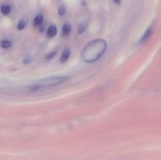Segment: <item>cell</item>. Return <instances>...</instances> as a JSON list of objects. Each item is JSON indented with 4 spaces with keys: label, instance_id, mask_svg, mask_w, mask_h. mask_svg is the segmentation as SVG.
Listing matches in <instances>:
<instances>
[{
    "label": "cell",
    "instance_id": "3",
    "mask_svg": "<svg viewBox=\"0 0 161 160\" xmlns=\"http://www.w3.org/2000/svg\"><path fill=\"white\" fill-rule=\"evenodd\" d=\"M152 33H153V28L150 27V28H149L147 30H146V31L145 32V34L142 36L141 39H140V41H139V43H144V42H146V41H147L148 39L151 37V35H152Z\"/></svg>",
    "mask_w": 161,
    "mask_h": 160
},
{
    "label": "cell",
    "instance_id": "9",
    "mask_svg": "<svg viewBox=\"0 0 161 160\" xmlns=\"http://www.w3.org/2000/svg\"><path fill=\"white\" fill-rule=\"evenodd\" d=\"M12 45V42L9 40H3L1 42V46L3 49H8Z\"/></svg>",
    "mask_w": 161,
    "mask_h": 160
},
{
    "label": "cell",
    "instance_id": "5",
    "mask_svg": "<svg viewBox=\"0 0 161 160\" xmlns=\"http://www.w3.org/2000/svg\"><path fill=\"white\" fill-rule=\"evenodd\" d=\"M57 32H58V30H57V28L54 26V25H51V26L49 27V28L47 29V35L48 37L53 38V36L56 35Z\"/></svg>",
    "mask_w": 161,
    "mask_h": 160
},
{
    "label": "cell",
    "instance_id": "11",
    "mask_svg": "<svg viewBox=\"0 0 161 160\" xmlns=\"http://www.w3.org/2000/svg\"><path fill=\"white\" fill-rule=\"evenodd\" d=\"M65 11H66V8L64 6H60L59 9H58V14L59 16H63L64 13H65Z\"/></svg>",
    "mask_w": 161,
    "mask_h": 160
},
{
    "label": "cell",
    "instance_id": "7",
    "mask_svg": "<svg viewBox=\"0 0 161 160\" xmlns=\"http://www.w3.org/2000/svg\"><path fill=\"white\" fill-rule=\"evenodd\" d=\"M42 21H43V17H42V14H38L34 19V24L36 26H39V25H40L42 23Z\"/></svg>",
    "mask_w": 161,
    "mask_h": 160
},
{
    "label": "cell",
    "instance_id": "1",
    "mask_svg": "<svg viewBox=\"0 0 161 160\" xmlns=\"http://www.w3.org/2000/svg\"><path fill=\"white\" fill-rule=\"evenodd\" d=\"M106 46V42L103 39H96L89 42L82 51V59L87 63L96 61L105 53Z\"/></svg>",
    "mask_w": 161,
    "mask_h": 160
},
{
    "label": "cell",
    "instance_id": "4",
    "mask_svg": "<svg viewBox=\"0 0 161 160\" xmlns=\"http://www.w3.org/2000/svg\"><path fill=\"white\" fill-rule=\"evenodd\" d=\"M70 54H71L70 50H69V49H65V50L63 51L62 54H61V58H60V61H61V62H65V61H67L68 60H69V56H70Z\"/></svg>",
    "mask_w": 161,
    "mask_h": 160
},
{
    "label": "cell",
    "instance_id": "10",
    "mask_svg": "<svg viewBox=\"0 0 161 160\" xmlns=\"http://www.w3.org/2000/svg\"><path fill=\"white\" fill-rule=\"evenodd\" d=\"M25 26H26V23H25V20H20V21H19L18 24H17V29L21 31V30H23L24 28H25Z\"/></svg>",
    "mask_w": 161,
    "mask_h": 160
},
{
    "label": "cell",
    "instance_id": "8",
    "mask_svg": "<svg viewBox=\"0 0 161 160\" xmlns=\"http://www.w3.org/2000/svg\"><path fill=\"white\" fill-rule=\"evenodd\" d=\"M11 7L9 5H3L1 6V12L3 13L4 15H8L10 13Z\"/></svg>",
    "mask_w": 161,
    "mask_h": 160
},
{
    "label": "cell",
    "instance_id": "15",
    "mask_svg": "<svg viewBox=\"0 0 161 160\" xmlns=\"http://www.w3.org/2000/svg\"><path fill=\"white\" fill-rule=\"evenodd\" d=\"M113 1H114L116 4H120L121 3V0H113Z\"/></svg>",
    "mask_w": 161,
    "mask_h": 160
},
{
    "label": "cell",
    "instance_id": "14",
    "mask_svg": "<svg viewBox=\"0 0 161 160\" xmlns=\"http://www.w3.org/2000/svg\"><path fill=\"white\" fill-rule=\"evenodd\" d=\"M44 28H45V26H42V24H40V27H39V31H40V32H42V31H44Z\"/></svg>",
    "mask_w": 161,
    "mask_h": 160
},
{
    "label": "cell",
    "instance_id": "2",
    "mask_svg": "<svg viewBox=\"0 0 161 160\" xmlns=\"http://www.w3.org/2000/svg\"><path fill=\"white\" fill-rule=\"evenodd\" d=\"M69 79V77L67 76H52L49 78L41 79L36 82L34 84L29 86V89L31 91H38L43 88L51 87V86H58L61 83H65Z\"/></svg>",
    "mask_w": 161,
    "mask_h": 160
},
{
    "label": "cell",
    "instance_id": "12",
    "mask_svg": "<svg viewBox=\"0 0 161 160\" xmlns=\"http://www.w3.org/2000/svg\"><path fill=\"white\" fill-rule=\"evenodd\" d=\"M57 53V51H53L52 53H49L48 55H47V56H46V59L47 60H51L52 58L54 57L55 55H56Z\"/></svg>",
    "mask_w": 161,
    "mask_h": 160
},
{
    "label": "cell",
    "instance_id": "13",
    "mask_svg": "<svg viewBox=\"0 0 161 160\" xmlns=\"http://www.w3.org/2000/svg\"><path fill=\"white\" fill-rule=\"evenodd\" d=\"M86 27L85 24H81L80 27H79V34H82L83 31L86 30Z\"/></svg>",
    "mask_w": 161,
    "mask_h": 160
},
{
    "label": "cell",
    "instance_id": "6",
    "mask_svg": "<svg viewBox=\"0 0 161 160\" xmlns=\"http://www.w3.org/2000/svg\"><path fill=\"white\" fill-rule=\"evenodd\" d=\"M71 25L69 24H64L62 27V34L63 35H68L71 31Z\"/></svg>",
    "mask_w": 161,
    "mask_h": 160
}]
</instances>
